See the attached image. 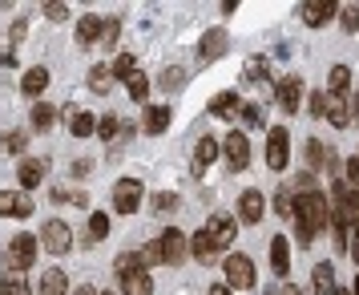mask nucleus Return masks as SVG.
<instances>
[{
    "instance_id": "38",
    "label": "nucleus",
    "mask_w": 359,
    "mask_h": 295,
    "mask_svg": "<svg viewBox=\"0 0 359 295\" xmlns=\"http://www.w3.org/2000/svg\"><path fill=\"white\" fill-rule=\"evenodd\" d=\"M105 235H109V218H105V214H89V239L97 243Z\"/></svg>"
},
{
    "instance_id": "10",
    "label": "nucleus",
    "mask_w": 359,
    "mask_h": 295,
    "mask_svg": "<svg viewBox=\"0 0 359 295\" xmlns=\"http://www.w3.org/2000/svg\"><path fill=\"white\" fill-rule=\"evenodd\" d=\"M275 101H278V110L283 114H294L299 110V101H303V81L299 77H283L275 89Z\"/></svg>"
},
{
    "instance_id": "52",
    "label": "nucleus",
    "mask_w": 359,
    "mask_h": 295,
    "mask_svg": "<svg viewBox=\"0 0 359 295\" xmlns=\"http://www.w3.org/2000/svg\"><path fill=\"white\" fill-rule=\"evenodd\" d=\"M210 295H234V291H230L226 283H214V287H210Z\"/></svg>"
},
{
    "instance_id": "23",
    "label": "nucleus",
    "mask_w": 359,
    "mask_h": 295,
    "mask_svg": "<svg viewBox=\"0 0 359 295\" xmlns=\"http://www.w3.org/2000/svg\"><path fill=\"white\" fill-rule=\"evenodd\" d=\"M142 122H146V133H162L165 126H170V110H165V105H149Z\"/></svg>"
},
{
    "instance_id": "19",
    "label": "nucleus",
    "mask_w": 359,
    "mask_h": 295,
    "mask_svg": "<svg viewBox=\"0 0 359 295\" xmlns=\"http://www.w3.org/2000/svg\"><path fill=\"white\" fill-rule=\"evenodd\" d=\"M243 110V101H238V93L230 89V93H218V98L210 101V114H218V117H234Z\"/></svg>"
},
{
    "instance_id": "30",
    "label": "nucleus",
    "mask_w": 359,
    "mask_h": 295,
    "mask_svg": "<svg viewBox=\"0 0 359 295\" xmlns=\"http://www.w3.org/2000/svg\"><path fill=\"white\" fill-rule=\"evenodd\" d=\"M331 126H335V130H347V126H351V122H347V98H331Z\"/></svg>"
},
{
    "instance_id": "29",
    "label": "nucleus",
    "mask_w": 359,
    "mask_h": 295,
    "mask_svg": "<svg viewBox=\"0 0 359 295\" xmlns=\"http://www.w3.org/2000/svg\"><path fill=\"white\" fill-rule=\"evenodd\" d=\"M53 117H57V110H53V105H45V101H36V105H33V117H29V122H33L36 130H49Z\"/></svg>"
},
{
    "instance_id": "43",
    "label": "nucleus",
    "mask_w": 359,
    "mask_h": 295,
    "mask_svg": "<svg viewBox=\"0 0 359 295\" xmlns=\"http://www.w3.org/2000/svg\"><path fill=\"white\" fill-rule=\"evenodd\" d=\"M117 130H121V117H114V114H105V117L97 122V133H101V138H114Z\"/></svg>"
},
{
    "instance_id": "45",
    "label": "nucleus",
    "mask_w": 359,
    "mask_h": 295,
    "mask_svg": "<svg viewBox=\"0 0 359 295\" xmlns=\"http://www.w3.org/2000/svg\"><path fill=\"white\" fill-rule=\"evenodd\" d=\"M174 206H178V195H154V211H174Z\"/></svg>"
},
{
    "instance_id": "3",
    "label": "nucleus",
    "mask_w": 359,
    "mask_h": 295,
    "mask_svg": "<svg viewBox=\"0 0 359 295\" xmlns=\"http://www.w3.org/2000/svg\"><path fill=\"white\" fill-rule=\"evenodd\" d=\"M4 263H8V271H29L36 263V235H17L13 243H8V251H4Z\"/></svg>"
},
{
    "instance_id": "57",
    "label": "nucleus",
    "mask_w": 359,
    "mask_h": 295,
    "mask_svg": "<svg viewBox=\"0 0 359 295\" xmlns=\"http://www.w3.org/2000/svg\"><path fill=\"white\" fill-rule=\"evenodd\" d=\"M105 295H109V291H105Z\"/></svg>"
},
{
    "instance_id": "33",
    "label": "nucleus",
    "mask_w": 359,
    "mask_h": 295,
    "mask_svg": "<svg viewBox=\"0 0 359 295\" xmlns=\"http://www.w3.org/2000/svg\"><path fill=\"white\" fill-rule=\"evenodd\" d=\"M327 158H331V150H323V142H315V138H311V142H307V166H311V170H319V166H327Z\"/></svg>"
},
{
    "instance_id": "4",
    "label": "nucleus",
    "mask_w": 359,
    "mask_h": 295,
    "mask_svg": "<svg viewBox=\"0 0 359 295\" xmlns=\"http://www.w3.org/2000/svg\"><path fill=\"white\" fill-rule=\"evenodd\" d=\"M222 271H226L230 291H250V287H255V263L246 259V255H226Z\"/></svg>"
},
{
    "instance_id": "46",
    "label": "nucleus",
    "mask_w": 359,
    "mask_h": 295,
    "mask_svg": "<svg viewBox=\"0 0 359 295\" xmlns=\"http://www.w3.org/2000/svg\"><path fill=\"white\" fill-rule=\"evenodd\" d=\"M347 255H351L355 267H359V227H351V235H347Z\"/></svg>"
},
{
    "instance_id": "14",
    "label": "nucleus",
    "mask_w": 359,
    "mask_h": 295,
    "mask_svg": "<svg viewBox=\"0 0 359 295\" xmlns=\"http://www.w3.org/2000/svg\"><path fill=\"white\" fill-rule=\"evenodd\" d=\"M271 271H275L278 279L291 275V243L278 235V239H271Z\"/></svg>"
},
{
    "instance_id": "48",
    "label": "nucleus",
    "mask_w": 359,
    "mask_h": 295,
    "mask_svg": "<svg viewBox=\"0 0 359 295\" xmlns=\"http://www.w3.org/2000/svg\"><path fill=\"white\" fill-rule=\"evenodd\" d=\"M182 81H186L182 69H162V85H182Z\"/></svg>"
},
{
    "instance_id": "42",
    "label": "nucleus",
    "mask_w": 359,
    "mask_h": 295,
    "mask_svg": "<svg viewBox=\"0 0 359 295\" xmlns=\"http://www.w3.org/2000/svg\"><path fill=\"white\" fill-rule=\"evenodd\" d=\"M311 114H315V117L331 114V93H315V98H311Z\"/></svg>"
},
{
    "instance_id": "17",
    "label": "nucleus",
    "mask_w": 359,
    "mask_h": 295,
    "mask_svg": "<svg viewBox=\"0 0 359 295\" xmlns=\"http://www.w3.org/2000/svg\"><path fill=\"white\" fill-rule=\"evenodd\" d=\"M311 283H315V295H331L335 291V267H331V263H315Z\"/></svg>"
},
{
    "instance_id": "6",
    "label": "nucleus",
    "mask_w": 359,
    "mask_h": 295,
    "mask_svg": "<svg viewBox=\"0 0 359 295\" xmlns=\"http://www.w3.org/2000/svg\"><path fill=\"white\" fill-rule=\"evenodd\" d=\"M137 202H142V182L137 178H121L114 186V211L117 214H133L137 211Z\"/></svg>"
},
{
    "instance_id": "54",
    "label": "nucleus",
    "mask_w": 359,
    "mask_h": 295,
    "mask_svg": "<svg viewBox=\"0 0 359 295\" xmlns=\"http://www.w3.org/2000/svg\"><path fill=\"white\" fill-rule=\"evenodd\" d=\"M73 295H97V291H93V287H77Z\"/></svg>"
},
{
    "instance_id": "21",
    "label": "nucleus",
    "mask_w": 359,
    "mask_h": 295,
    "mask_svg": "<svg viewBox=\"0 0 359 295\" xmlns=\"http://www.w3.org/2000/svg\"><path fill=\"white\" fill-rule=\"evenodd\" d=\"M190 251L198 255V263H214V251H218V247H214V239L206 230H198L194 239H190Z\"/></svg>"
},
{
    "instance_id": "53",
    "label": "nucleus",
    "mask_w": 359,
    "mask_h": 295,
    "mask_svg": "<svg viewBox=\"0 0 359 295\" xmlns=\"http://www.w3.org/2000/svg\"><path fill=\"white\" fill-rule=\"evenodd\" d=\"M283 295H299V287H294V283H287V287H283Z\"/></svg>"
},
{
    "instance_id": "40",
    "label": "nucleus",
    "mask_w": 359,
    "mask_h": 295,
    "mask_svg": "<svg viewBox=\"0 0 359 295\" xmlns=\"http://www.w3.org/2000/svg\"><path fill=\"white\" fill-rule=\"evenodd\" d=\"M291 190H294V198L299 195H315V174H294Z\"/></svg>"
},
{
    "instance_id": "7",
    "label": "nucleus",
    "mask_w": 359,
    "mask_h": 295,
    "mask_svg": "<svg viewBox=\"0 0 359 295\" xmlns=\"http://www.w3.org/2000/svg\"><path fill=\"white\" fill-rule=\"evenodd\" d=\"M33 214V198L25 190H0V218H29Z\"/></svg>"
},
{
    "instance_id": "1",
    "label": "nucleus",
    "mask_w": 359,
    "mask_h": 295,
    "mask_svg": "<svg viewBox=\"0 0 359 295\" xmlns=\"http://www.w3.org/2000/svg\"><path fill=\"white\" fill-rule=\"evenodd\" d=\"M335 214H331V223H343V227H359V190L355 186H347V182H335Z\"/></svg>"
},
{
    "instance_id": "47",
    "label": "nucleus",
    "mask_w": 359,
    "mask_h": 295,
    "mask_svg": "<svg viewBox=\"0 0 359 295\" xmlns=\"http://www.w3.org/2000/svg\"><path fill=\"white\" fill-rule=\"evenodd\" d=\"M4 150H8V154H20V150H25V133H8V138H4Z\"/></svg>"
},
{
    "instance_id": "27",
    "label": "nucleus",
    "mask_w": 359,
    "mask_h": 295,
    "mask_svg": "<svg viewBox=\"0 0 359 295\" xmlns=\"http://www.w3.org/2000/svg\"><path fill=\"white\" fill-rule=\"evenodd\" d=\"M238 117H243L246 130H262V105L259 101H246L243 110H238Z\"/></svg>"
},
{
    "instance_id": "36",
    "label": "nucleus",
    "mask_w": 359,
    "mask_h": 295,
    "mask_svg": "<svg viewBox=\"0 0 359 295\" xmlns=\"http://www.w3.org/2000/svg\"><path fill=\"white\" fill-rule=\"evenodd\" d=\"M0 287H4V295H33V291H29V283H25V279H20L17 271L0 279Z\"/></svg>"
},
{
    "instance_id": "2",
    "label": "nucleus",
    "mask_w": 359,
    "mask_h": 295,
    "mask_svg": "<svg viewBox=\"0 0 359 295\" xmlns=\"http://www.w3.org/2000/svg\"><path fill=\"white\" fill-rule=\"evenodd\" d=\"M41 247H45L49 255H69V251H73V230H69V223L45 218V227H41Z\"/></svg>"
},
{
    "instance_id": "9",
    "label": "nucleus",
    "mask_w": 359,
    "mask_h": 295,
    "mask_svg": "<svg viewBox=\"0 0 359 295\" xmlns=\"http://www.w3.org/2000/svg\"><path fill=\"white\" fill-rule=\"evenodd\" d=\"M158 247H162V263H182L186 259V251H190V239L182 235V230H165L162 239H158Z\"/></svg>"
},
{
    "instance_id": "22",
    "label": "nucleus",
    "mask_w": 359,
    "mask_h": 295,
    "mask_svg": "<svg viewBox=\"0 0 359 295\" xmlns=\"http://www.w3.org/2000/svg\"><path fill=\"white\" fill-rule=\"evenodd\" d=\"M101 29H105V20L81 17V25H77V41H81V45H93V41H101Z\"/></svg>"
},
{
    "instance_id": "12",
    "label": "nucleus",
    "mask_w": 359,
    "mask_h": 295,
    "mask_svg": "<svg viewBox=\"0 0 359 295\" xmlns=\"http://www.w3.org/2000/svg\"><path fill=\"white\" fill-rule=\"evenodd\" d=\"M299 17H303V25H311V29H319L323 20L335 17V4L331 0H307L303 8H299Z\"/></svg>"
},
{
    "instance_id": "8",
    "label": "nucleus",
    "mask_w": 359,
    "mask_h": 295,
    "mask_svg": "<svg viewBox=\"0 0 359 295\" xmlns=\"http://www.w3.org/2000/svg\"><path fill=\"white\" fill-rule=\"evenodd\" d=\"M266 166L287 170V130L283 126H271V133H266Z\"/></svg>"
},
{
    "instance_id": "39",
    "label": "nucleus",
    "mask_w": 359,
    "mask_h": 295,
    "mask_svg": "<svg viewBox=\"0 0 359 295\" xmlns=\"http://www.w3.org/2000/svg\"><path fill=\"white\" fill-rule=\"evenodd\" d=\"M158 263H162V247H158V239H154V243H146L142 247V267H158Z\"/></svg>"
},
{
    "instance_id": "31",
    "label": "nucleus",
    "mask_w": 359,
    "mask_h": 295,
    "mask_svg": "<svg viewBox=\"0 0 359 295\" xmlns=\"http://www.w3.org/2000/svg\"><path fill=\"white\" fill-rule=\"evenodd\" d=\"M73 133H77V138H89V133H97V117L85 114V110H77V117H73Z\"/></svg>"
},
{
    "instance_id": "49",
    "label": "nucleus",
    "mask_w": 359,
    "mask_h": 295,
    "mask_svg": "<svg viewBox=\"0 0 359 295\" xmlns=\"http://www.w3.org/2000/svg\"><path fill=\"white\" fill-rule=\"evenodd\" d=\"M347 122L351 126L359 122V93H347Z\"/></svg>"
},
{
    "instance_id": "41",
    "label": "nucleus",
    "mask_w": 359,
    "mask_h": 295,
    "mask_svg": "<svg viewBox=\"0 0 359 295\" xmlns=\"http://www.w3.org/2000/svg\"><path fill=\"white\" fill-rule=\"evenodd\" d=\"M117 33H121V20H105V29H101V49H114Z\"/></svg>"
},
{
    "instance_id": "44",
    "label": "nucleus",
    "mask_w": 359,
    "mask_h": 295,
    "mask_svg": "<svg viewBox=\"0 0 359 295\" xmlns=\"http://www.w3.org/2000/svg\"><path fill=\"white\" fill-rule=\"evenodd\" d=\"M53 198H57V202H77V206H85V202H89L81 190H53Z\"/></svg>"
},
{
    "instance_id": "24",
    "label": "nucleus",
    "mask_w": 359,
    "mask_h": 295,
    "mask_svg": "<svg viewBox=\"0 0 359 295\" xmlns=\"http://www.w3.org/2000/svg\"><path fill=\"white\" fill-rule=\"evenodd\" d=\"M20 186H41V182H45V162H33V158H29V162H20Z\"/></svg>"
},
{
    "instance_id": "15",
    "label": "nucleus",
    "mask_w": 359,
    "mask_h": 295,
    "mask_svg": "<svg viewBox=\"0 0 359 295\" xmlns=\"http://www.w3.org/2000/svg\"><path fill=\"white\" fill-rule=\"evenodd\" d=\"M206 235L214 239V247H218V251H226V247L234 243V235H238V223H234V218H210Z\"/></svg>"
},
{
    "instance_id": "13",
    "label": "nucleus",
    "mask_w": 359,
    "mask_h": 295,
    "mask_svg": "<svg viewBox=\"0 0 359 295\" xmlns=\"http://www.w3.org/2000/svg\"><path fill=\"white\" fill-rule=\"evenodd\" d=\"M117 283H121L126 295H154V279H149L146 267H137V271H130V275H117Z\"/></svg>"
},
{
    "instance_id": "34",
    "label": "nucleus",
    "mask_w": 359,
    "mask_h": 295,
    "mask_svg": "<svg viewBox=\"0 0 359 295\" xmlns=\"http://www.w3.org/2000/svg\"><path fill=\"white\" fill-rule=\"evenodd\" d=\"M275 211L283 214V218H294V190L291 186H283V190L275 195Z\"/></svg>"
},
{
    "instance_id": "35",
    "label": "nucleus",
    "mask_w": 359,
    "mask_h": 295,
    "mask_svg": "<svg viewBox=\"0 0 359 295\" xmlns=\"http://www.w3.org/2000/svg\"><path fill=\"white\" fill-rule=\"evenodd\" d=\"M109 77H114L109 65H93L89 69V89H93V93H105V81H109Z\"/></svg>"
},
{
    "instance_id": "56",
    "label": "nucleus",
    "mask_w": 359,
    "mask_h": 295,
    "mask_svg": "<svg viewBox=\"0 0 359 295\" xmlns=\"http://www.w3.org/2000/svg\"><path fill=\"white\" fill-rule=\"evenodd\" d=\"M351 295H359V275H355V287H351Z\"/></svg>"
},
{
    "instance_id": "20",
    "label": "nucleus",
    "mask_w": 359,
    "mask_h": 295,
    "mask_svg": "<svg viewBox=\"0 0 359 295\" xmlns=\"http://www.w3.org/2000/svg\"><path fill=\"white\" fill-rule=\"evenodd\" d=\"M65 287H69V279H65V271H57V267H49V271L41 275V295H65Z\"/></svg>"
},
{
    "instance_id": "5",
    "label": "nucleus",
    "mask_w": 359,
    "mask_h": 295,
    "mask_svg": "<svg viewBox=\"0 0 359 295\" xmlns=\"http://www.w3.org/2000/svg\"><path fill=\"white\" fill-rule=\"evenodd\" d=\"M222 158H226V166L238 174V170H246V162H250V146H246V133L243 130H230L226 142H222Z\"/></svg>"
},
{
    "instance_id": "50",
    "label": "nucleus",
    "mask_w": 359,
    "mask_h": 295,
    "mask_svg": "<svg viewBox=\"0 0 359 295\" xmlns=\"http://www.w3.org/2000/svg\"><path fill=\"white\" fill-rule=\"evenodd\" d=\"M45 17H49V20H65L69 8H65V4H45Z\"/></svg>"
},
{
    "instance_id": "16",
    "label": "nucleus",
    "mask_w": 359,
    "mask_h": 295,
    "mask_svg": "<svg viewBox=\"0 0 359 295\" xmlns=\"http://www.w3.org/2000/svg\"><path fill=\"white\" fill-rule=\"evenodd\" d=\"M226 53V29H210V33L198 41V57L202 61H214V57H222Z\"/></svg>"
},
{
    "instance_id": "51",
    "label": "nucleus",
    "mask_w": 359,
    "mask_h": 295,
    "mask_svg": "<svg viewBox=\"0 0 359 295\" xmlns=\"http://www.w3.org/2000/svg\"><path fill=\"white\" fill-rule=\"evenodd\" d=\"M347 186H359V158L347 162Z\"/></svg>"
},
{
    "instance_id": "18",
    "label": "nucleus",
    "mask_w": 359,
    "mask_h": 295,
    "mask_svg": "<svg viewBox=\"0 0 359 295\" xmlns=\"http://www.w3.org/2000/svg\"><path fill=\"white\" fill-rule=\"evenodd\" d=\"M45 85H49V69H29V73H25V81H20V89H25V93H29V98H41V93H45Z\"/></svg>"
},
{
    "instance_id": "55",
    "label": "nucleus",
    "mask_w": 359,
    "mask_h": 295,
    "mask_svg": "<svg viewBox=\"0 0 359 295\" xmlns=\"http://www.w3.org/2000/svg\"><path fill=\"white\" fill-rule=\"evenodd\" d=\"M331 295H351V291H343V287H335V291H331Z\"/></svg>"
},
{
    "instance_id": "37",
    "label": "nucleus",
    "mask_w": 359,
    "mask_h": 295,
    "mask_svg": "<svg viewBox=\"0 0 359 295\" xmlns=\"http://www.w3.org/2000/svg\"><path fill=\"white\" fill-rule=\"evenodd\" d=\"M133 73H137V65H133V57H130V53H121V57L114 61V77H121V81H130Z\"/></svg>"
},
{
    "instance_id": "26",
    "label": "nucleus",
    "mask_w": 359,
    "mask_h": 295,
    "mask_svg": "<svg viewBox=\"0 0 359 295\" xmlns=\"http://www.w3.org/2000/svg\"><path fill=\"white\" fill-rule=\"evenodd\" d=\"M347 85H351V69L335 65L331 69V98H347Z\"/></svg>"
},
{
    "instance_id": "28",
    "label": "nucleus",
    "mask_w": 359,
    "mask_h": 295,
    "mask_svg": "<svg viewBox=\"0 0 359 295\" xmlns=\"http://www.w3.org/2000/svg\"><path fill=\"white\" fill-rule=\"evenodd\" d=\"M126 93H130L133 101H146L149 98V81H146V73H142V69H137L130 81H126Z\"/></svg>"
},
{
    "instance_id": "25",
    "label": "nucleus",
    "mask_w": 359,
    "mask_h": 295,
    "mask_svg": "<svg viewBox=\"0 0 359 295\" xmlns=\"http://www.w3.org/2000/svg\"><path fill=\"white\" fill-rule=\"evenodd\" d=\"M214 158H218V142H214V138H202V142H198V158H194V170H198V174H202V170H206V166L214 162Z\"/></svg>"
},
{
    "instance_id": "11",
    "label": "nucleus",
    "mask_w": 359,
    "mask_h": 295,
    "mask_svg": "<svg viewBox=\"0 0 359 295\" xmlns=\"http://www.w3.org/2000/svg\"><path fill=\"white\" fill-rule=\"evenodd\" d=\"M262 214H266L262 190H246V195L238 198V218H243V223H262Z\"/></svg>"
},
{
    "instance_id": "32",
    "label": "nucleus",
    "mask_w": 359,
    "mask_h": 295,
    "mask_svg": "<svg viewBox=\"0 0 359 295\" xmlns=\"http://www.w3.org/2000/svg\"><path fill=\"white\" fill-rule=\"evenodd\" d=\"M339 25L343 33H359V4H339Z\"/></svg>"
}]
</instances>
